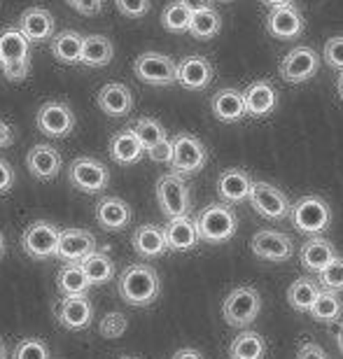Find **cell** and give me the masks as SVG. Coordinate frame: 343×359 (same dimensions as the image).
<instances>
[{"instance_id":"cell-11","label":"cell","mask_w":343,"mask_h":359,"mask_svg":"<svg viewBox=\"0 0 343 359\" xmlns=\"http://www.w3.org/2000/svg\"><path fill=\"white\" fill-rule=\"evenodd\" d=\"M248 201L257 215H262L264 219H271V222H283L285 217H290V212H292V203H290V198L285 196V191H281L276 184H269V182H255Z\"/></svg>"},{"instance_id":"cell-52","label":"cell","mask_w":343,"mask_h":359,"mask_svg":"<svg viewBox=\"0 0 343 359\" xmlns=\"http://www.w3.org/2000/svg\"><path fill=\"white\" fill-rule=\"evenodd\" d=\"M262 5H267V7H271V10H274V7H283V5H292V0H260Z\"/></svg>"},{"instance_id":"cell-3","label":"cell","mask_w":343,"mask_h":359,"mask_svg":"<svg viewBox=\"0 0 343 359\" xmlns=\"http://www.w3.org/2000/svg\"><path fill=\"white\" fill-rule=\"evenodd\" d=\"M292 224L299 233L304 236H316L325 233L332 224V208L327 205L325 198L320 196H302L297 203H292V212H290Z\"/></svg>"},{"instance_id":"cell-34","label":"cell","mask_w":343,"mask_h":359,"mask_svg":"<svg viewBox=\"0 0 343 359\" xmlns=\"http://www.w3.org/2000/svg\"><path fill=\"white\" fill-rule=\"evenodd\" d=\"M229 357L231 359H264L267 357V341L262 334L243 332L229 346Z\"/></svg>"},{"instance_id":"cell-35","label":"cell","mask_w":343,"mask_h":359,"mask_svg":"<svg viewBox=\"0 0 343 359\" xmlns=\"http://www.w3.org/2000/svg\"><path fill=\"white\" fill-rule=\"evenodd\" d=\"M341 313H343V301H341V294L339 292H330V290H323L320 297L316 301L311 311V318L316 322H325V325H332V322H339L341 320Z\"/></svg>"},{"instance_id":"cell-7","label":"cell","mask_w":343,"mask_h":359,"mask_svg":"<svg viewBox=\"0 0 343 359\" xmlns=\"http://www.w3.org/2000/svg\"><path fill=\"white\" fill-rule=\"evenodd\" d=\"M59 238H61V231L52 224V222L38 219L26 226L24 236H21V250H24L31 259L45 262V259L56 257Z\"/></svg>"},{"instance_id":"cell-28","label":"cell","mask_w":343,"mask_h":359,"mask_svg":"<svg viewBox=\"0 0 343 359\" xmlns=\"http://www.w3.org/2000/svg\"><path fill=\"white\" fill-rule=\"evenodd\" d=\"M210 110L220 121H224V124H236V121H241L248 114L243 91H236V89H220L215 96L210 98Z\"/></svg>"},{"instance_id":"cell-56","label":"cell","mask_w":343,"mask_h":359,"mask_svg":"<svg viewBox=\"0 0 343 359\" xmlns=\"http://www.w3.org/2000/svg\"><path fill=\"white\" fill-rule=\"evenodd\" d=\"M337 87H339V93H341V100H343V73L339 75V84H337Z\"/></svg>"},{"instance_id":"cell-10","label":"cell","mask_w":343,"mask_h":359,"mask_svg":"<svg viewBox=\"0 0 343 359\" xmlns=\"http://www.w3.org/2000/svg\"><path fill=\"white\" fill-rule=\"evenodd\" d=\"M208 163V149L203 142L191 133H177L173 138V173L177 175H194Z\"/></svg>"},{"instance_id":"cell-22","label":"cell","mask_w":343,"mask_h":359,"mask_svg":"<svg viewBox=\"0 0 343 359\" xmlns=\"http://www.w3.org/2000/svg\"><path fill=\"white\" fill-rule=\"evenodd\" d=\"M96 103L108 117H126V114L133 110V93L126 84L108 82L98 89Z\"/></svg>"},{"instance_id":"cell-14","label":"cell","mask_w":343,"mask_h":359,"mask_svg":"<svg viewBox=\"0 0 343 359\" xmlns=\"http://www.w3.org/2000/svg\"><path fill=\"white\" fill-rule=\"evenodd\" d=\"M250 250L255 257L267 262H288L295 255V243L288 233L274 231V229H264L257 231L250 241Z\"/></svg>"},{"instance_id":"cell-45","label":"cell","mask_w":343,"mask_h":359,"mask_svg":"<svg viewBox=\"0 0 343 359\" xmlns=\"http://www.w3.org/2000/svg\"><path fill=\"white\" fill-rule=\"evenodd\" d=\"M75 12L84 14V17H94L103 10V0H66Z\"/></svg>"},{"instance_id":"cell-32","label":"cell","mask_w":343,"mask_h":359,"mask_svg":"<svg viewBox=\"0 0 343 359\" xmlns=\"http://www.w3.org/2000/svg\"><path fill=\"white\" fill-rule=\"evenodd\" d=\"M320 292H323L320 283H316V280H311V278H299L290 285L288 301L297 313H309L311 315L313 306H316V301L320 297Z\"/></svg>"},{"instance_id":"cell-16","label":"cell","mask_w":343,"mask_h":359,"mask_svg":"<svg viewBox=\"0 0 343 359\" xmlns=\"http://www.w3.org/2000/svg\"><path fill=\"white\" fill-rule=\"evenodd\" d=\"M96 252V238L87 229H63L59 238L56 257L66 264H82L89 255Z\"/></svg>"},{"instance_id":"cell-1","label":"cell","mask_w":343,"mask_h":359,"mask_svg":"<svg viewBox=\"0 0 343 359\" xmlns=\"http://www.w3.org/2000/svg\"><path fill=\"white\" fill-rule=\"evenodd\" d=\"M0 70L10 82H24L31 75V40L19 26L0 31Z\"/></svg>"},{"instance_id":"cell-26","label":"cell","mask_w":343,"mask_h":359,"mask_svg":"<svg viewBox=\"0 0 343 359\" xmlns=\"http://www.w3.org/2000/svg\"><path fill=\"white\" fill-rule=\"evenodd\" d=\"M131 245L135 250V255L142 257V259H154V257H161L168 252L166 233L156 224H142L135 229Z\"/></svg>"},{"instance_id":"cell-41","label":"cell","mask_w":343,"mask_h":359,"mask_svg":"<svg viewBox=\"0 0 343 359\" xmlns=\"http://www.w3.org/2000/svg\"><path fill=\"white\" fill-rule=\"evenodd\" d=\"M12 359H49V348L42 339H24L14 348Z\"/></svg>"},{"instance_id":"cell-37","label":"cell","mask_w":343,"mask_h":359,"mask_svg":"<svg viewBox=\"0 0 343 359\" xmlns=\"http://www.w3.org/2000/svg\"><path fill=\"white\" fill-rule=\"evenodd\" d=\"M222 28V17L215 7L210 10H201L191 14V24H189V33L194 35L196 40H213Z\"/></svg>"},{"instance_id":"cell-33","label":"cell","mask_w":343,"mask_h":359,"mask_svg":"<svg viewBox=\"0 0 343 359\" xmlns=\"http://www.w3.org/2000/svg\"><path fill=\"white\" fill-rule=\"evenodd\" d=\"M56 287L63 297H87L91 280L87 278V273L80 266V264H66L59 271V278H56Z\"/></svg>"},{"instance_id":"cell-5","label":"cell","mask_w":343,"mask_h":359,"mask_svg":"<svg viewBox=\"0 0 343 359\" xmlns=\"http://www.w3.org/2000/svg\"><path fill=\"white\" fill-rule=\"evenodd\" d=\"M156 201H159L161 212L168 219L187 217L191 210V194L182 175L166 173L156 180Z\"/></svg>"},{"instance_id":"cell-21","label":"cell","mask_w":343,"mask_h":359,"mask_svg":"<svg viewBox=\"0 0 343 359\" xmlns=\"http://www.w3.org/2000/svg\"><path fill=\"white\" fill-rule=\"evenodd\" d=\"M21 28V33L26 35L28 40H31V45L33 42H45V40H52L54 38V17H52V12L47 10V7H40V5H35V7H28V10L21 12V17H19V24Z\"/></svg>"},{"instance_id":"cell-20","label":"cell","mask_w":343,"mask_h":359,"mask_svg":"<svg viewBox=\"0 0 343 359\" xmlns=\"http://www.w3.org/2000/svg\"><path fill=\"white\" fill-rule=\"evenodd\" d=\"M255 187V180L243 168H227L217 177V196L222 203H243L250 198V191Z\"/></svg>"},{"instance_id":"cell-55","label":"cell","mask_w":343,"mask_h":359,"mask_svg":"<svg viewBox=\"0 0 343 359\" xmlns=\"http://www.w3.org/2000/svg\"><path fill=\"white\" fill-rule=\"evenodd\" d=\"M0 359H7V350H5V343L0 341Z\"/></svg>"},{"instance_id":"cell-40","label":"cell","mask_w":343,"mask_h":359,"mask_svg":"<svg viewBox=\"0 0 343 359\" xmlns=\"http://www.w3.org/2000/svg\"><path fill=\"white\" fill-rule=\"evenodd\" d=\"M318 283L323 290L343 292V257H337L323 273H318Z\"/></svg>"},{"instance_id":"cell-23","label":"cell","mask_w":343,"mask_h":359,"mask_svg":"<svg viewBox=\"0 0 343 359\" xmlns=\"http://www.w3.org/2000/svg\"><path fill=\"white\" fill-rule=\"evenodd\" d=\"M96 222L105 231H121L131 222V205L119 196H103L96 203Z\"/></svg>"},{"instance_id":"cell-29","label":"cell","mask_w":343,"mask_h":359,"mask_svg":"<svg viewBox=\"0 0 343 359\" xmlns=\"http://www.w3.org/2000/svg\"><path fill=\"white\" fill-rule=\"evenodd\" d=\"M145 154V147L138 140V135L133 133V128H124V131L114 133L110 140V156L112 161L121 163V166H133L138 163Z\"/></svg>"},{"instance_id":"cell-8","label":"cell","mask_w":343,"mask_h":359,"mask_svg":"<svg viewBox=\"0 0 343 359\" xmlns=\"http://www.w3.org/2000/svg\"><path fill=\"white\" fill-rule=\"evenodd\" d=\"M68 182L82 194H98L108 189L110 170L103 161L91 156H77L68 168Z\"/></svg>"},{"instance_id":"cell-44","label":"cell","mask_w":343,"mask_h":359,"mask_svg":"<svg viewBox=\"0 0 343 359\" xmlns=\"http://www.w3.org/2000/svg\"><path fill=\"white\" fill-rule=\"evenodd\" d=\"M114 5H117V10L128 19L145 17V14L149 12V7H152L149 0H114Z\"/></svg>"},{"instance_id":"cell-9","label":"cell","mask_w":343,"mask_h":359,"mask_svg":"<svg viewBox=\"0 0 343 359\" xmlns=\"http://www.w3.org/2000/svg\"><path fill=\"white\" fill-rule=\"evenodd\" d=\"M133 73L140 82L152 87H170L177 82V63L166 54L145 52L133 63Z\"/></svg>"},{"instance_id":"cell-46","label":"cell","mask_w":343,"mask_h":359,"mask_svg":"<svg viewBox=\"0 0 343 359\" xmlns=\"http://www.w3.org/2000/svg\"><path fill=\"white\" fill-rule=\"evenodd\" d=\"M147 156L154 163H170V161H173V140H163L161 145H156L154 149H149Z\"/></svg>"},{"instance_id":"cell-31","label":"cell","mask_w":343,"mask_h":359,"mask_svg":"<svg viewBox=\"0 0 343 359\" xmlns=\"http://www.w3.org/2000/svg\"><path fill=\"white\" fill-rule=\"evenodd\" d=\"M114 59V45L108 35H84L82 66L103 68Z\"/></svg>"},{"instance_id":"cell-25","label":"cell","mask_w":343,"mask_h":359,"mask_svg":"<svg viewBox=\"0 0 343 359\" xmlns=\"http://www.w3.org/2000/svg\"><path fill=\"white\" fill-rule=\"evenodd\" d=\"M243 98H246V110L250 117H269L278 107V91L274 89V84L264 80L250 84L243 91Z\"/></svg>"},{"instance_id":"cell-54","label":"cell","mask_w":343,"mask_h":359,"mask_svg":"<svg viewBox=\"0 0 343 359\" xmlns=\"http://www.w3.org/2000/svg\"><path fill=\"white\" fill-rule=\"evenodd\" d=\"M5 255H7V243H5V233H3V229H0V262L5 259Z\"/></svg>"},{"instance_id":"cell-27","label":"cell","mask_w":343,"mask_h":359,"mask_svg":"<svg viewBox=\"0 0 343 359\" xmlns=\"http://www.w3.org/2000/svg\"><path fill=\"white\" fill-rule=\"evenodd\" d=\"M337 257H339L337 248H334L330 241H325L323 236H316V238L306 241L302 252H299L302 266L309 273H323L334 259H337Z\"/></svg>"},{"instance_id":"cell-51","label":"cell","mask_w":343,"mask_h":359,"mask_svg":"<svg viewBox=\"0 0 343 359\" xmlns=\"http://www.w3.org/2000/svg\"><path fill=\"white\" fill-rule=\"evenodd\" d=\"M173 359H203V355L194 348H182L173 355Z\"/></svg>"},{"instance_id":"cell-6","label":"cell","mask_w":343,"mask_h":359,"mask_svg":"<svg viewBox=\"0 0 343 359\" xmlns=\"http://www.w3.org/2000/svg\"><path fill=\"white\" fill-rule=\"evenodd\" d=\"M262 311V297L255 287H236L227 294L222 304V318L229 327L243 329L253 325Z\"/></svg>"},{"instance_id":"cell-50","label":"cell","mask_w":343,"mask_h":359,"mask_svg":"<svg viewBox=\"0 0 343 359\" xmlns=\"http://www.w3.org/2000/svg\"><path fill=\"white\" fill-rule=\"evenodd\" d=\"M182 5H187L191 12H201V10H210L213 0H180Z\"/></svg>"},{"instance_id":"cell-58","label":"cell","mask_w":343,"mask_h":359,"mask_svg":"<svg viewBox=\"0 0 343 359\" xmlns=\"http://www.w3.org/2000/svg\"><path fill=\"white\" fill-rule=\"evenodd\" d=\"M119 359H133V357H119Z\"/></svg>"},{"instance_id":"cell-49","label":"cell","mask_w":343,"mask_h":359,"mask_svg":"<svg viewBox=\"0 0 343 359\" xmlns=\"http://www.w3.org/2000/svg\"><path fill=\"white\" fill-rule=\"evenodd\" d=\"M14 142V131L5 119H0V147H10Z\"/></svg>"},{"instance_id":"cell-36","label":"cell","mask_w":343,"mask_h":359,"mask_svg":"<svg viewBox=\"0 0 343 359\" xmlns=\"http://www.w3.org/2000/svg\"><path fill=\"white\" fill-rule=\"evenodd\" d=\"M80 266L84 269V273H87L91 285H103L114 278V262L110 259L108 252H103V250H96L94 255H89Z\"/></svg>"},{"instance_id":"cell-12","label":"cell","mask_w":343,"mask_h":359,"mask_svg":"<svg viewBox=\"0 0 343 359\" xmlns=\"http://www.w3.org/2000/svg\"><path fill=\"white\" fill-rule=\"evenodd\" d=\"M35 124L47 138H66L75 128V112L63 100H47L35 114Z\"/></svg>"},{"instance_id":"cell-4","label":"cell","mask_w":343,"mask_h":359,"mask_svg":"<svg viewBox=\"0 0 343 359\" xmlns=\"http://www.w3.org/2000/svg\"><path fill=\"white\" fill-rule=\"evenodd\" d=\"M196 226L201 241L217 245V243H227L234 238L236 229H238V219L227 203H210L199 212Z\"/></svg>"},{"instance_id":"cell-13","label":"cell","mask_w":343,"mask_h":359,"mask_svg":"<svg viewBox=\"0 0 343 359\" xmlns=\"http://www.w3.org/2000/svg\"><path fill=\"white\" fill-rule=\"evenodd\" d=\"M320 70V54L313 47H295L281 61V77L288 84L309 82Z\"/></svg>"},{"instance_id":"cell-57","label":"cell","mask_w":343,"mask_h":359,"mask_svg":"<svg viewBox=\"0 0 343 359\" xmlns=\"http://www.w3.org/2000/svg\"><path fill=\"white\" fill-rule=\"evenodd\" d=\"M217 3H231V0H217Z\"/></svg>"},{"instance_id":"cell-17","label":"cell","mask_w":343,"mask_h":359,"mask_svg":"<svg viewBox=\"0 0 343 359\" xmlns=\"http://www.w3.org/2000/svg\"><path fill=\"white\" fill-rule=\"evenodd\" d=\"M26 166H28V173L35 180H40V182H52V180H56L61 173L63 159L56 147L40 142V145H33L28 149Z\"/></svg>"},{"instance_id":"cell-39","label":"cell","mask_w":343,"mask_h":359,"mask_svg":"<svg viewBox=\"0 0 343 359\" xmlns=\"http://www.w3.org/2000/svg\"><path fill=\"white\" fill-rule=\"evenodd\" d=\"M191 12L187 5H182L180 0L166 5V10L161 14V24L168 33H189V24H191Z\"/></svg>"},{"instance_id":"cell-2","label":"cell","mask_w":343,"mask_h":359,"mask_svg":"<svg viewBox=\"0 0 343 359\" xmlns=\"http://www.w3.org/2000/svg\"><path fill=\"white\" fill-rule=\"evenodd\" d=\"M159 276L147 264H131L119 273L117 292L128 306H149L159 297Z\"/></svg>"},{"instance_id":"cell-38","label":"cell","mask_w":343,"mask_h":359,"mask_svg":"<svg viewBox=\"0 0 343 359\" xmlns=\"http://www.w3.org/2000/svg\"><path fill=\"white\" fill-rule=\"evenodd\" d=\"M131 128H133V133L138 135V140L142 142L145 152L154 149L156 145H161L163 140H168L166 138V128L161 126V121H156L152 117H140Z\"/></svg>"},{"instance_id":"cell-30","label":"cell","mask_w":343,"mask_h":359,"mask_svg":"<svg viewBox=\"0 0 343 359\" xmlns=\"http://www.w3.org/2000/svg\"><path fill=\"white\" fill-rule=\"evenodd\" d=\"M82 52H84V35L75 31H61L52 38V54L56 61L75 66L82 63Z\"/></svg>"},{"instance_id":"cell-43","label":"cell","mask_w":343,"mask_h":359,"mask_svg":"<svg viewBox=\"0 0 343 359\" xmlns=\"http://www.w3.org/2000/svg\"><path fill=\"white\" fill-rule=\"evenodd\" d=\"M325 63L334 70L343 73V35H337V38H330L325 42Z\"/></svg>"},{"instance_id":"cell-15","label":"cell","mask_w":343,"mask_h":359,"mask_svg":"<svg viewBox=\"0 0 343 359\" xmlns=\"http://www.w3.org/2000/svg\"><path fill=\"white\" fill-rule=\"evenodd\" d=\"M59 325L68 332H82L94 320V304L89 297H61L54 306Z\"/></svg>"},{"instance_id":"cell-19","label":"cell","mask_w":343,"mask_h":359,"mask_svg":"<svg viewBox=\"0 0 343 359\" xmlns=\"http://www.w3.org/2000/svg\"><path fill=\"white\" fill-rule=\"evenodd\" d=\"M215 77L213 63L203 56H184L177 63V84L189 91H203Z\"/></svg>"},{"instance_id":"cell-53","label":"cell","mask_w":343,"mask_h":359,"mask_svg":"<svg viewBox=\"0 0 343 359\" xmlns=\"http://www.w3.org/2000/svg\"><path fill=\"white\" fill-rule=\"evenodd\" d=\"M334 339H337V346H339V353L343 355V322L337 327V332H334Z\"/></svg>"},{"instance_id":"cell-47","label":"cell","mask_w":343,"mask_h":359,"mask_svg":"<svg viewBox=\"0 0 343 359\" xmlns=\"http://www.w3.org/2000/svg\"><path fill=\"white\" fill-rule=\"evenodd\" d=\"M297 359H327V355H325V350L318 346V343L306 341V343H302V346H299Z\"/></svg>"},{"instance_id":"cell-48","label":"cell","mask_w":343,"mask_h":359,"mask_svg":"<svg viewBox=\"0 0 343 359\" xmlns=\"http://www.w3.org/2000/svg\"><path fill=\"white\" fill-rule=\"evenodd\" d=\"M14 187V168L5 159H0V194H7Z\"/></svg>"},{"instance_id":"cell-18","label":"cell","mask_w":343,"mask_h":359,"mask_svg":"<svg viewBox=\"0 0 343 359\" xmlns=\"http://www.w3.org/2000/svg\"><path fill=\"white\" fill-rule=\"evenodd\" d=\"M304 17L295 5L274 7L267 17V31L276 40H295L304 33Z\"/></svg>"},{"instance_id":"cell-42","label":"cell","mask_w":343,"mask_h":359,"mask_svg":"<svg viewBox=\"0 0 343 359\" xmlns=\"http://www.w3.org/2000/svg\"><path fill=\"white\" fill-rule=\"evenodd\" d=\"M126 329H128L126 315H121V313H108L101 320V325H98V334H101L103 339H119V336H124Z\"/></svg>"},{"instance_id":"cell-24","label":"cell","mask_w":343,"mask_h":359,"mask_svg":"<svg viewBox=\"0 0 343 359\" xmlns=\"http://www.w3.org/2000/svg\"><path fill=\"white\" fill-rule=\"evenodd\" d=\"M163 233H166L168 250H173V252H187V250H194L196 243L201 241L196 219H191L189 215L187 217L168 219V224L163 226Z\"/></svg>"}]
</instances>
